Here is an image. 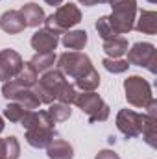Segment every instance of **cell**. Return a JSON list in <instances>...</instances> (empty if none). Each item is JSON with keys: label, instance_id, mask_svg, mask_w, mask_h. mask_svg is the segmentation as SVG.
Segmentation results:
<instances>
[{"label": "cell", "instance_id": "6da1fadb", "mask_svg": "<svg viewBox=\"0 0 157 159\" xmlns=\"http://www.w3.org/2000/svg\"><path fill=\"white\" fill-rule=\"evenodd\" d=\"M113 7V13L107 15V20L117 35L129 34L137 19V0H107Z\"/></svg>", "mask_w": 157, "mask_h": 159}, {"label": "cell", "instance_id": "7a4b0ae2", "mask_svg": "<svg viewBox=\"0 0 157 159\" xmlns=\"http://www.w3.org/2000/svg\"><path fill=\"white\" fill-rule=\"evenodd\" d=\"M81 22V11L76 4H65V6H59L52 15H48L44 19V28L56 32L57 35L61 34H67L70 28H74L76 24Z\"/></svg>", "mask_w": 157, "mask_h": 159}, {"label": "cell", "instance_id": "3957f363", "mask_svg": "<svg viewBox=\"0 0 157 159\" xmlns=\"http://www.w3.org/2000/svg\"><path fill=\"white\" fill-rule=\"evenodd\" d=\"M74 104L89 117V122H91V124H94V122H104V120L109 119L111 107H109V106L104 102V98H102L100 94H96L94 91H92V93H83V91L78 93Z\"/></svg>", "mask_w": 157, "mask_h": 159}, {"label": "cell", "instance_id": "277c9868", "mask_svg": "<svg viewBox=\"0 0 157 159\" xmlns=\"http://www.w3.org/2000/svg\"><path fill=\"white\" fill-rule=\"evenodd\" d=\"M124 93H126L128 104L133 107H141V109H144L148 102L154 98L152 85L142 76H128L124 80Z\"/></svg>", "mask_w": 157, "mask_h": 159}, {"label": "cell", "instance_id": "5b68a950", "mask_svg": "<svg viewBox=\"0 0 157 159\" xmlns=\"http://www.w3.org/2000/svg\"><path fill=\"white\" fill-rule=\"evenodd\" d=\"M56 61H57V70H61L65 76H69L72 80L83 76L85 72H89L92 69L91 57L87 54H83V52H78V50L65 52Z\"/></svg>", "mask_w": 157, "mask_h": 159}, {"label": "cell", "instance_id": "8992f818", "mask_svg": "<svg viewBox=\"0 0 157 159\" xmlns=\"http://www.w3.org/2000/svg\"><path fill=\"white\" fill-rule=\"evenodd\" d=\"M128 63L129 65H137V67H144L148 69L152 74H155V65H157V50L152 43H135L128 52Z\"/></svg>", "mask_w": 157, "mask_h": 159}, {"label": "cell", "instance_id": "52a82bcc", "mask_svg": "<svg viewBox=\"0 0 157 159\" xmlns=\"http://www.w3.org/2000/svg\"><path fill=\"white\" fill-rule=\"evenodd\" d=\"M117 128L126 139H135L142 129V113L133 109H120L117 113Z\"/></svg>", "mask_w": 157, "mask_h": 159}, {"label": "cell", "instance_id": "ba28073f", "mask_svg": "<svg viewBox=\"0 0 157 159\" xmlns=\"http://www.w3.org/2000/svg\"><path fill=\"white\" fill-rule=\"evenodd\" d=\"M22 65H24V59L20 57L19 52H15L11 48L0 50V81L13 80L20 72Z\"/></svg>", "mask_w": 157, "mask_h": 159}, {"label": "cell", "instance_id": "9c48e42d", "mask_svg": "<svg viewBox=\"0 0 157 159\" xmlns=\"http://www.w3.org/2000/svg\"><path fill=\"white\" fill-rule=\"evenodd\" d=\"M26 143L32 146V148H46L52 139H56V128L54 126H34V128H28L26 129V135H24Z\"/></svg>", "mask_w": 157, "mask_h": 159}, {"label": "cell", "instance_id": "30bf717a", "mask_svg": "<svg viewBox=\"0 0 157 159\" xmlns=\"http://www.w3.org/2000/svg\"><path fill=\"white\" fill-rule=\"evenodd\" d=\"M30 44L37 52H54L59 44V35L56 32L48 30V28H41L32 35Z\"/></svg>", "mask_w": 157, "mask_h": 159}, {"label": "cell", "instance_id": "8fae6325", "mask_svg": "<svg viewBox=\"0 0 157 159\" xmlns=\"http://www.w3.org/2000/svg\"><path fill=\"white\" fill-rule=\"evenodd\" d=\"M0 28H2V32L13 35V34L24 32L26 22H24V19H22L19 9H7V11H4L0 15Z\"/></svg>", "mask_w": 157, "mask_h": 159}, {"label": "cell", "instance_id": "7c38bea8", "mask_svg": "<svg viewBox=\"0 0 157 159\" xmlns=\"http://www.w3.org/2000/svg\"><path fill=\"white\" fill-rule=\"evenodd\" d=\"M19 11H20L24 22H26V28H39L41 24L44 22V19H46L43 7H41L39 4H35V2H28V4H24Z\"/></svg>", "mask_w": 157, "mask_h": 159}, {"label": "cell", "instance_id": "4fadbf2b", "mask_svg": "<svg viewBox=\"0 0 157 159\" xmlns=\"http://www.w3.org/2000/svg\"><path fill=\"white\" fill-rule=\"evenodd\" d=\"M46 156L48 159H72L74 148L65 139H52V143L46 146Z\"/></svg>", "mask_w": 157, "mask_h": 159}, {"label": "cell", "instance_id": "5bb4252c", "mask_svg": "<svg viewBox=\"0 0 157 159\" xmlns=\"http://www.w3.org/2000/svg\"><path fill=\"white\" fill-rule=\"evenodd\" d=\"M133 28L141 34H148V35H154L157 34V13L155 11H148V9H142L139 13V19H135V24Z\"/></svg>", "mask_w": 157, "mask_h": 159}, {"label": "cell", "instance_id": "9a60e30c", "mask_svg": "<svg viewBox=\"0 0 157 159\" xmlns=\"http://www.w3.org/2000/svg\"><path fill=\"white\" fill-rule=\"evenodd\" d=\"M87 32L85 30H69L67 34H63V37H61V43H63V46L65 48H69V50H83L85 48V44H87Z\"/></svg>", "mask_w": 157, "mask_h": 159}, {"label": "cell", "instance_id": "2e32d148", "mask_svg": "<svg viewBox=\"0 0 157 159\" xmlns=\"http://www.w3.org/2000/svg\"><path fill=\"white\" fill-rule=\"evenodd\" d=\"M104 52L111 59H120L128 52V39L122 35L113 37V39H105L104 41Z\"/></svg>", "mask_w": 157, "mask_h": 159}, {"label": "cell", "instance_id": "e0dca14e", "mask_svg": "<svg viewBox=\"0 0 157 159\" xmlns=\"http://www.w3.org/2000/svg\"><path fill=\"white\" fill-rule=\"evenodd\" d=\"M100 74H98V70L92 67L89 72H85L83 76H79V78L74 80V87L79 89V91H83V93H92V91H96L98 89V85H100Z\"/></svg>", "mask_w": 157, "mask_h": 159}, {"label": "cell", "instance_id": "ac0fdd59", "mask_svg": "<svg viewBox=\"0 0 157 159\" xmlns=\"http://www.w3.org/2000/svg\"><path fill=\"white\" fill-rule=\"evenodd\" d=\"M56 59H57L56 52H35L34 57L30 59V63L34 65V69L37 70V74L39 72L43 74V72H46V70H50L54 67Z\"/></svg>", "mask_w": 157, "mask_h": 159}, {"label": "cell", "instance_id": "d6986e66", "mask_svg": "<svg viewBox=\"0 0 157 159\" xmlns=\"http://www.w3.org/2000/svg\"><path fill=\"white\" fill-rule=\"evenodd\" d=\"M13 102L20 104V106H22L24 109H28V111H35L41 106L39 98L34 94V91H32V89H26V87H22V89L17 93V96L13 98Z\"/></svg>", "mask_w": 157, "mask_h": 159}, {"label": "cell", "instance_id": "ffe728a7", "mask_svg": "<svg viewBox=\"0 0 157 159\" xmlns=\"http://www.w3.org/2000/svg\"><path fill=\"white\" fill-rule=\"evenodd\" d=\"M155 124H157V117H150L146 113H142V129H141V135L142 139L146 141V144H150L152 148H155Z\"/></svg>", "mask_w": 157, "mask_h": 159}, {"label": "cell", "instance_id": "44dd1931", "mask_svg": "<svg viewBox=\"0 0 157 159\" xmlns=\"http://www.w3.org/2000/svg\"><path fill=\"white\" fill-rule=\"evenodd\" d=\"M13 80H17L22 87H28V89H32L34 87V83L39 80V74H37V70L34 69V65L28 61V63H24L22 65V69H20V72L15 76Z\"/></svg>", "mask_w": 157, "mask_h": 159}, {"label": "cell", "instance_id": "7402d4cb", "mask_svg": "<svg viewBox=\"0 0 157 159\" xmlns=\"http://www.w3.org/2000/svg\"><path fill=\"white\" fill-rule=\"evenodd\" d=\"M46 113L50 115V119L54 122H65V120L70 119L72 115V109L69 104H63V102H52L50 107L46 109Z\"/></svg>", "mask_w": 157, "mask_h": 159}, {"label": "cell", "instance_id": "603a6c76", "mask_svg": "<svg viewBox=\"0 0 157 159\" xmlns=\"http://www.w3.org/2000/svg\"><path fill=\"white\" fill-rule=\"evenodd\" d=\"M26 111H28V109H24L20 104L9 102V104L6 106V109H4V117L9 120V122H13V124H20V120L24 119Z\"/></svg>", "mask_w": 157, "mask_h": 159}, {"label": "cell", "instance_id": "cb8c5ba5", "mask_svg": "<svg viewBox=\"0 0 157 159\" xmlns=\"http://www.w3.org/2000/svg\"><path fill=\"white\" fill-rule=\"evenodd\" d=\"M20 157V144L15 135L4 139V157L2 159H19Z\"/></svg>", "mask_w": 157, "mask_h": 159}, {"label": "cell", "instance_id": "d4e9b609", "mask_svg": "<svg viewBox=\"0 0 157 159\" xmlns=\"http://www.w3.org/2000/svg\"><path fill=\"white\" fill-rule=\"evenodd\" d=\"M102 65L105 67V70L113 72V74H122L129 69V63L126 59H111V57H105L102 61Z\"/></svg>", "mask_w": 157, "mask_h": 159}, {"label": "cell", "instance_id": "484cf974", "mask_svg": "<svg viewBox=\"0 0 157 159\" xmlns=\"http://www.w3.org/2000/svg\"><path fill=\"white\" fill-rule=\"evenodd\" d=\"M96 32H98V35L102 37V39H113V37H118L117 34L113 32V28H111V24H109V20H107V15H104V17H100L98 20H96Z\"/></svg>", "mask_w": 157, "mask_h": 159}, {"label": "cell", "instance_id": "4316f807", "mask_svg": "<svg viewBox=\"0 0 157 159\" xmlns=\"http://www.w3.org/2000/svg\"><path fill=\"white\" fill-rule=\"evenodd\" d=\"M94 159H120V156L113 150H100Z\"/></svg>", "mask_w": 157, "mask_h": 159}, {"label": "cell", "instance_id": "83f0119b", "mask_svg": "<svg viewBox=\"0 0 157 159\" xmlns=\"http://www.w3.org/2000/svg\"><path fill=\"white\" fill-rule=\"evenodd\" d=\"M81 6H87V7H91V6H96V4H107V0H78Z\"/></svg>", "mask_w": 157, "mask_h": 159}, {"label": "cell", "instance_id": "f1b7e54d", "mask_svg": "<svg viewBox=\"0 0 157 159\" xmlns=\"http://www.w3.org/2000/svg\"><path fill=\"white\" fill-rule=\"evenodd\" d=\"M44 2H46L48 6H56V7H59V6H61L65 0H44Z\"/></svg>", "mask_w": 157, "mask_h": 159}, {"label": "cell", "instance_id": "f546056e", "mask_svg": "<svg viewBox=\"0 0 157 159\" xmlns=\"http://www.w3.org/2000/svg\"><path fill=\"white\" fill-rule=\"evenodd\" d=\"M4 157V139L0 137V159Z\"/></svg>", "mask_w": 157, "mask_h": 159}, {"label": "cell", "instance_id": "4dcf8cb0", "mask_svg": "<svg viewBox=\"0 0 157 159\" xmlns=\"http://www.w3.org/2000/svg\"><path fill=\"white\" fill-rule=\"evenodd\" d=\"M4 126H6V124H4V119H2V117H0V133H2V131H4Z\"/></svg>", "mask_w": 157, "mask_h": 159}, {"label": "cell", "instance_id": "1f68e13d", "mask_svg": "<svg viewBox=\"0 0 157 159\" xmlns=\"http://www.w3.org/2000/svg\"><path fill=\"white\" fill-rule=\"evenodd\" d=\"M148 2H150V4H155L157 0H148Z\"/></svg>", "mask_w": 157, "mask_h": 159}]
</instances>
